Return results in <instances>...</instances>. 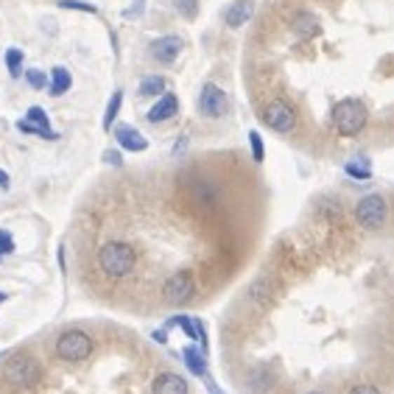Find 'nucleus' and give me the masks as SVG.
<instances>
[{
    "label": "nucleus",
    "mask_w": 394,
    "mask_h": 394,
    "mask_svg": "<svg viewBox=\"0 0 394 394\" xmlns=\"http://www.w3.org/2000/svg\"><path fill=\"white\" fill-rule=\"evenodd\" d=\"M291 31H294L299 39H311V36H316V34L322 31V25H319V20H316L313 14L302 11V14H297V20L291 22Z\"/></svg>",
    "instance_id": "17"
},
{
    "label": "nucleus",
    "mask_w": 394,
    "mask_h": 394,
    "mask_svg": "<svg viewBox=\"0 0 394 394\" xmlns=\"http://www.w3.org/2000/svg\"><path fill=\"white\" fill-rule=\"evenodd\" d=\"M367 118H369V112H367V104H364L361 98H341V101L333 107V112H330L333 129H336L341 137H355V135H361L364 126H367Z\"/></svg>",
    "instance_id": "2"
},
{
    "label": "nucleus",
    "mask_w": 394,
    "mask_h": 394,
    "mask_svg": "<svg viewBox=\"0 0 394 394\" xmlns=\"http://www.w3.org/2000/svg\"><path fill=\"white\" fill-rule=\"evenodd\" d=\"M48 76H50V81H48V93H50L53 98H62V95L73 87V76H70L67 67H53Z\"/></svg>",
    "instance_id": "16"
},
{
    "label": "nucleus",
    "mask_w": 394,
    "mask_h": 394,
    "mask_svg": "<svg viewBox=\"0 0 394 394\" xmlns=\"http://www.w3.org/2000/svg\"><path fill=\"white\" fill-rule=\"evenodd\" d=\"M11 252H14V238H11L8 229H0V257L3 254H11Z\"/></svg>",
    "instance_id": "27"
},
{
    "label": "nucleus",
    "mask_w": 394,
    "mask_h": 394,
    "mask_svg": "<svg viewBox=\"0 0 394 394\" xmlns=\"http://www.w3.org/2000/svg\"><path fill=\"white\" fill-rule=\"evenodd\" d=\"M3 375H6V381H8L14 389L28 392V389H34V386L39 383V378H42V367H39L36 358H31V355H25V353H17V355L8 358Z\"/></svg>",
    "instance_id": "3"
},
{
    "label": "nucleus",
    "mask_w": 394,
    "mask_h": 394,
    "mask_svg": "<svg viewBox=\"0 0 394 394\" xmlns=\"http://www.w3.org/2000/svg\"><path fill=\"white\" fill-rule=\"evenodd\" d=\"M344 174H347L350 179L367 182V179H372V165H369L367 157H355V160H350V163L344 165Z\"/></svg>",
    "instance_id": "20"
},
{
    "label": "nucleus",
    "mask_w": 394,
    "mask_h": 394,
    "mask_svg": "<svg viewBox=\"0 0 394 394\" xmlns=\"http://www.w3.org/2000/svg\"><path fill=\"white\" fill-rule=\"evenodd\" d=\"M182 358H185V367L196 375V378H207V358H204V353L198 350V347H185L182 350Z\"/></svg>",
    "instance_id": "18"
},
{
    "label": "nucleus",
    "mask_w": 394,
    "mask_h": 394,
    "mask_svg": "<svg viewBox=\"0 0 394 394\" xmlns=\"http://www.w3.org/2000/svg\"><path fill=\"white\" fill-rule=\"evenodd\" d=\"M196 196L201 198V201H215V198H218V188H215V185H198Z\"/></svg>",
    "instance_id": "28"
},
{
    "label": "nucleus",
    "mask_w": 394,
    "mask_h": 394,
    "mask_svg": "<svg viewBox=\"0 0 394 394\" xmlns=\"http://www.w3.org/2000/svg\"><path fill=\"white\" fill-rule=\"evenodd\" d=\"M121 107H123V90H115L112 98H109V104H107V109H104V129L107 132H109V126H115Z\"/></svg>",
    "instance_id": "21"
},
{
    "label": "nucleus",
    "mask_w": 394,
    "mask_h": 394,
    "mask_svg": "<svg viewBox=\"0 0 394 394\" xmlns=\"http://www.w3.org/2000/svg\"><path fill=\"white\" fill-rule=\"evenodd\" d=\"M6 299H8V294H6V291H0V302H6Z\"/></svg>",
    "instance_id": "36"
},
{
    "label": "nucleus",
    "mask_w": 394,
    "mask_h": 394,
    "mask_svg": "<svg viewBox=\"0 0 394 394\" xmlns=\"http://www.w3.org/2000/svg\"><path fill=\"white\" fill-rule=\"evenodd\" d=\"M196 109L201 118L218 121V118H224V115L229 112V98H226V93H224L218 84L207 81V84L201 87V93H198Z\"/></svg>",
    "instance_id": "8"
},
{
    "label": "nucleus",
    "mask_w": 394,
    "mask_h": 394,
    "mask_svg": "<svg viewBox=\"0 0 394 394\" xmlns=\"http://www.w3.org/2000/svg\"><path fill=\"white\" fill-rule=\"evenodd\" d=\"M308 394H322V392H308Z\"/></svg>",
    "instance_id": "37"
},
{
    "label": "nucleus",
    "mask_w": 394,
    "mask_h": 394,
    "mask_svg": "<svg viewBox=\"0 0 394 394\" xmlns=\"http://www.w3.org/2000/svg\"><path fill=\"white\" fill-rule=\"evenodd\" d=\"M104 163L112 165V168H121V165H123V157H121L118 151H104Z\"/></svg>",
    "instance_id": "30"
},
{
    "label": "nucleus",
    "mask_w": 394,
    "mask_h": 394,
    "mask_svg": "<svg viewBox=\"0 0 394 394\" xmlns=\"http://www.w3.org/2000/svg\"><path fill=\"white\" fill-rule=\"evenodd\" d=\"M177 112H179V98H177V93H163L157 101H154V107L149 109V123H165V121H171V118H177Z\"/></svg>",
    "instance_id": "10"
},
{
    "label": "nucleus",
    "mask_w": 394,
    "mask_h": 394,
    "mask_svg": "<svg viewBox=\"0 0 394 394\" xmlns=\"http://www.w3.org/2000/svg\"><path fill=\"white\" fill-rule=\"evenodd\" d=\"M140 14H143V0H137L135 6H129V8L123 11V17H126V20H135V17H140Z\"/></svg>",
    "instance_id": "31"
},
{
    "label": "nucleus",
    "mask_w": 394,
    "mask_h": 394,
    "mask_svg": "<svg viewBox=\"0 0 394 394\" xmlns=\"http://www.w3.org/2000/svg\"><path fill=\"white\" fill-rule=\"evenodd\" d=\"M252 14H254V0H235V3L226 8L224 22H226L229 28H243V25L252 20Z\"/></svg>",
    "instance_id": "13"
},
{
    "label": "nucleus",
    "mask_w": 394,
    "mask_h": 394,
    "mask_svg": "<svg viewBox=\"0 0 394 394\" xmlns=\"http://www.w3.org/2000/svg\"><path fill=\"white\" fill-rule=\"evenodd\" d=\"M59 8H73V11H84V14H98L95 3H84V0H59Z\"/></svg>",
    "instance_id": "25"
},
{
    "label": "nucleus",
    "mask_w": 394,
    "mask_h": 394,
    "mask_svg": "<svg viewBox=\"0 0 394 394\" xmlns=\"http://www.w3.org/2000/svg\"><path fill=\"white\" fill-rule=\"evenodd\" d=\"M59 269H62V274H67V263H64V246H59Z\"/></svg>",
    "instance_id": "34"
},
{
    "label": "nucleus",
    "mask_w": 394,
    "mask_h": 394,
    "mask_svg": "<svg viewBox=\"0 0 394 394\" xmlns=\"http://www.w3.org/2000/svg\"><path fill=\"white\" fill-rule=\"evenodd\" d=\"M25 121L39 132L42 140H59V135L50 132V118H48V112H45L42 107H31V109L25 112Z\"/></svg>",
    "instance_id": "14"
},
{
    "label": "nucleus",
    "mask_w": 394,
    "mask_h": 394,
    "mask_svg": "<svg viewBox=\"0 0 394 394\" xmlns=\"http://www.w3.org/2000/svg\"><path fill=\"white\" fill-rule=\"evenodd\" d=\"M249 146H252V160L260 165L266 160V149H263V137L260 132H249Z\"/></svg>",
    "instance_id": "24"
},
{
    "label": "nucleus",
    "mask_w": 394,
    "mask_h": 394,
    "mask_svg": "<svg viewBox=\"0 0 394 394\" xmlns=\"http://www.w3.org/2000/svg\"><path fill=\"white\" fill-rule=\"evenodd\" d=\"M347 394H383V392L378 386H372V383H355Z\"/></svg>",
    "instance_id": "29"
},
{
    "label": "nucleus",
    "mask_w": 394,
    "mask_h": 394,
    "mask_svg": "<svg viewBox=\"0 0 394 394\" xmlns=\"http://www.w3.org/2000/svg\"><path fill=\"white\" fill-rule=\"evenodd\" d=\"M260 121H263L271 132H277V135H288V132H294V126H297V112H294V107H291L288 101L274 98V101H269V104L263 107Z\"/></svg>",
    "instance_id": "6"
},
{
    "label": "nucleus",
    "mask_w": 394,
    "mask_h": 394,
    "mask_svg": "<svg viewBox=\"0 0 394 394\" xmlns=\"http://www.w3.org/2000/svg\"><path fill=\"white\" fill-rule=\"evenodd\" d=\"M389 218V204L381 193H369V196L358 198L355 204V221L364 229H381Z\"/></svg>",
    "instance_id": "5"
},
{
    "label": "nucleus",
    "mask_w": 394,
    "mask_h": 394,
    "mask_svg": "<svg viewBox=\"0 0 394 394\" xmlns=\"http://www.w3.org/2000/svg\"><path fill=\"white\" fill-rule=\"evenodd\" d=\"M151 394H191V386L182 375L177 372H163L154 378L151 383Z\"/></svg>",
    "instance_id": "11"
},
{
    "label": "nucleus",
    "mask_w": 394,
    "mask_h": 394,
    "mask_svg": "<svg viewBox=\"0 0 394 394\" xmlns=\"http://www.w3.org/2000/svg\"><path fill=\"white\" fill-rule=\"evenodd\" d=\"M8 188H11V179L6 171H0V191H8Z\"/></svg>",
    "instance_id": "33"
},
{
    "label": "nucleus",
    "mask_w": 394,
    "mask_h": 394,
    "mask_svg": "<svg viewBox=\"0 0 394 394\" xmlns=\"http://www.w3.org/2000/svg\"><path fill=\"white\" fill-rule=\"evenodd\" d=\"M182 48H185L182 36L165 34V36H157V39L149 45V56H151L154 62H160V64H174V62L179 59Z\"/></svg>",
    "instance_id": "9"
},
{
    "label": "nucleus",
    "mask_w": 394,
    "mask_h": 394,
    "mask_svg": "<svg viewBox=\"0 0 394 394\" xmlns=\"http://www.w3.org/2000/svg\"><path fill=\"white\" fill-rule=\"evenodd\" d=\"M246 297H249V302H252V305L266 308V305L271 302V297H274V283H271V280H266V277H260V280H254V283L249 285Z\"/></svg>",
    "instance_id": "15"
},
{
    "label": "nucleus",
    "mask_w": 394,
    "mask_h": 394,
    "mask_svg": "<svg viewBox=\"0 0 394 394\" xmlns=\"http://www.w3.org/2000/svg\"><path fill=\"white\" fill-rule=\"evenodd\" d=\"M193 294H196V280H193V274L188 269L174 271L163 285V299L168 305H185V302L193 299Z\"/></svg>",
    "instance_id": "7"
},
{
    "label": "nucleus",
    "mask_w": 394,
    "mask_h": 394,
    "mask_svg": "<svg viewBox=\"0 0 394 394\" xmlns=\"http://www.w3.org/2000/svg\"><path fill=\"white\" fill-rule=\"evenodd\" d=\"M56 355L64 361V364H81L93 355V339L84 333V330H67L56 339Z\"/></svg>",
    "instance_id": "4"
},
{
    "label": "nucleus",
    "mask_w": 394,
    "mask_h": 394,
    "mask_svg": "<svg viewBox=\"0 0 394 394\" xmlns=\"http://www.w3.org/2000/svg\"><path fill=\"white\" fill-rule=\"evenodd\" d=\"M115 140L123 151H132V154H140L149 149V140L135 129V126H118L115 129Z\"/></svg>",
    "instance_id": "12"
},
{
    "label": "nucleus",
    "mask_w": 394,
    "mask_h": 394,
    "mask_svg": "<svg viewBox=\"0 0 394 394\" xmlns=\"http://www.w3.org/2000/svg\"><path fill=\"white\" fill-rule=\"evenodd\" d=\"M22 79H25L28 87L36 90V93H39V90H48V81H50V76H48L45 70H39V67H28V70L22 73Z\"/></svg>",
    "instance_id": "23"
},
{
    "label": "nucleus",
    "mask_w": 394,
    "mask_h": 394,
    "mask_svg": "<svg viewBox=\"0 0 394 394\" xmlns=\"http://www.w3.org/2000/svg\"><path fill=\"white\" fill-rule=\"evenodd\" d=\"M98 266L109 280H123L137 266V252L126 240H107L98 249Z\"/></svg>",
    "instance_id": "1"
},
{
    "label": "nucleus",
    "mask_w": 394,
    "mask_h": 394,
    "mask_svg": "<svg viewBox=\"0 0 394 394\" xmlns=\"http://www.w3.org/2000/svg\"><path fill=\"white\" fill-rule=\"evenodd\" d=\"M163 93H165V79L163 76H143V81L137 84L140 98H160Z\"/></svg>",
    "instance_id": "19"
},
{
    "label": "nucleus",
    "mask_w": 394,
    "mask_h": 394,
    "mask_svg": "<svg viewBox=\"0 0 394 394\" xmlns=\"http://www.w3.org/2000/svg\"><path fill=\"white\" fill-rule=\"evenodd\" d=\"M174 6H177V14L185 20H193L198 14V0H177Z\"/></svg>",
    "instance_id": "26"
},
{
    "label": "nucleus",
    "mask_w": 394,
    "mask_h": 394,
    "mask_svg": "<svg viewBox=\"0 0 394 394\" xmlns=\"http://www.w3.org/2000/svg\"><path fill=\"white\" fill-rule=\"evenodd\" d=\"M207 389H210V394H224L218 386H215V383H212V381H207Z\"/></svg>",
    "instance_id": "35"
},
{
    "label": "nucleus",
    "mask_w": 394,
    "mask_h": 394,
    "mask_svg": "<svg viewBox=\"0 0 394 394\" xmlns=\"http://www.w3.org/2000/svg\"><path fill=\"white\" fill-rule=\"evenodd\" d=\"M151 339H154V341H160V344H165V341H168V333H165V330H154V333H151Z\"/></svg>",
    "instance_id": "32"
},
{
    "label": "nucleus",
    "mask_w": 394,
    "mask_h": 394,
    "mask_svg": "<svg viewBox=\"0 0 394 394\" xmlns=\"http://www.w3.org/2000/svg\"><path fill=\"white\" fill-rule=\"evenodd\" d=\"M22 59H25V53L20 50V48H8L6 50V67H8V76L11 79H20L25 70H22Z\"/></svg>",
    "instance_id": "22"
}]
</instances>
